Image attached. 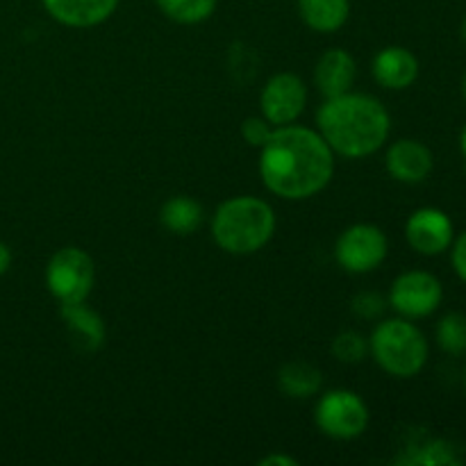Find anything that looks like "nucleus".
<instances>
[{"mask_svg":"<svg viewBox=\"0 0 466 466\" xmlns=\"http://www.w3.org/2000/svg\"><path fill=\"white\" fill-rule=\"evenodd\" d=\"M9 267H12V250H9L7 244L0 241V276H5L9 271Z\"/></svg>","mask_w":466,"mask_h":466,"instance_id":"27","label":"nucleus"},{"mask_svg":"<svg viewBox=\"0 0 466 466\" xmlns=\"http://www.w3.org/2000/svg\"><path fill=\"white\" fill-rule=\"evenodd\" d=\"M405 464H421V466H458L464 462L462 451L446 440H432L428 444L419 446L414 453L403 460Z\"/></svg>","mask_w":466,"mask_h":466,"instance_id":"19","label":"nucleus"},{"mask_svg":"<svg viewBox=\"0 0 466 466\" xmlns=\"http://www.w3.org/2000/svg\"><path fill=\"white\" fill-rule=\"evenodd\" d=\"M271 123L267 121L264 116H253V118H246L244 126H241V135H244L246 144L250 146H258L262 148L267 144V139L271 137Z\"/></svg>","mask_w":466,"mask_h":466,"instance_id":"23","label":"nucleus"},{"mask_svg":"<svg viewBox=\"0 0 466 466\" xmlns=\"http://www.w3.org/2000/svg\"><path fill=\"white\" fill-rule=\"evenodd\" d=\"M94 259L80 248L57 250L46 268V285L62 305L85 303L94 287Z\"/></svg>","mask_w":466,"mask_h":466,"instance_id":"5","label":"nucleus"},{"mask_svg":"<svg viewBox=\"0 0 466 466\" xmlns=\"http://www.w3.org/2000/svg\"><path fill=\"white\" fill-rule=\"evenodd\" d=\"M367 350H369L367 339H364L360 332H353V330L341 332V335H337L335 341H332V353H335V358L341 360V362H349V364L362 362Z\"/></svg>","mask_w":466,"mask_h":466,"instance_id":"22","label":"nucleus"},{"mask_svg":"<svg viewBox=\"0 0 466 466\" xmlns=\"http://www.w3.org/2000/svg\"><path fill=\"white\" fill-rule=\"evenodd\" d=\"M385 309V300L378 294H360L353 303V312L364 319H373Z\"/></svg>","mask_w":466,"mask_h":466,"instance_id":"24","label":"nucleus"},{"mask_svg":"<svg viewBox=\"0 0 466 466\" xmlns=\"http://www.w3.org/2000/svg\"><path fill=\"white\" fill-rule=\"evenodd\" d=\"M460 150H462V155H464V159H466V126H464L462 135H460Z\"/></svg>","mask_w":466,"mask_h":466,"instance_id":"28","label":"nucleus"},{"mask_svg":"<svg viewBox=\"0 0 466 466\" xmlns=\"http://www.w3.org/2000/svg\"><path fill=\"white\" fill-rule=\"evenodd\" d=\"M460 32H462V39L466 41V18L462 21V30H460Z\"/></svg>","mask_w":466,"mask_h":466,"instance_id":"29","label":"nucleus"},{"mask_svg":"<svg viewBox=\"0 0 466 466\" xmlns=\"http://www.w3.org/2000/svg\"><path fill=\"white\" fill-rule=\"evenodd\" d=\"M159 218H162L164 228L173 235H191L203 223V208L194 198L173 196L164 203Z\"/></svg>","mask_w":466,"mask_h":466,"instance_id":"18","label":"nucleus"},{"mask_svg":"<svg viewBox=\"0 0 466 466\" xmlns=\"http://www.w3.org/2000/svg\"><path fill=\"white\" fill-rule=\"evenodd\" d=\"M464 98H466V76H464Z\"/></svg>","mask_w":466,"mask_h":466,"instance_id":"30","label":"nucleus"},{"mask_svg":"<svg viewBox=\"0 0 466 466\" xmlns=\"http://www.w3.org/2000/svg\"><path fill=\"white\" fill-rule=\"evenodd\" d=\"M337 262L350 273H369L387 258L385 232L371 223H358L344 230L335 246Z\"/></svg>","mask_w":466,"mask_h":466,"instance_id":"7","label":"nucleus"},{"mask_svg":"<svg viewBox=\"0 0 466 466\" xmlns=\"http://www.w3.org/2000/svg\"><path fill=\"white\" fill-rule=\"evenodd\" d=\"M259 466H299L294 458L289 455H267V458L259 460Z\"/></svg>","mask_w":466,"mask_h":466,"instance_id":"26","label":"nucleus"},{"mask_svg":"<svg viewBox=\"0 0 466 466\" xmlns=\"http://www.w3.org/2000/svg\"><path fill=\"white\" fill-rule=\"evenodd\" d=\"M276 232V214L271 205L255 196H237L217 209L212 237L226 253L248 255L271 241Z\"/></svg>","mask_w":466,"mask_h":466,"instance_id":"3","label":"nucleus"},{"mask_svg":"<svg viewBox=\"0 0 466 466\" xmlns=\"http://www.w3.org/2000/svg\"><path fill=\"white\" fill-rule=\"evenodd\" d=\"M41 3L55 21L68 27L100 25L118 7V0H41Z\"/></svg>","mask_w":466,"mask_h":466,"instance_id":"12","label":"nucleus"},{"mask_svg":"<svg viewBox=\"0 0 466 466\" xmlns=\"http://www.w3.org/2000/svg\"><path fill=\"white\" fill-rule=\"evenodd\" d=\"M373 76L387 89H408L419 76V59L400 46H387L373 59Z\"/></svg>","mask_w":466,"mask_h":466,"instance_id":"13","label":"nucleus"},{"mask_svg":"<svg viewBox=\"0 0 466 466\" xmlns=\"http://www.w3.org/2000/svg\"><path fill=\"white\" fill-rule=\"evenodd\" d=\"M437 344L451 355L466 353V314L451 312L437 326Z\"/></svg>","mask_w":466,"mask_h":466,"instance_id":"21","label":"nucleus"},{"mask_svg":"<svg viewBox=\"0 0 466 466\" xmlns=\"http://www.w3.org/2000/svg\"><path fill=\"white\" fill-rule=\"evenodd\" d=\"M305 103H308V89L294 73H280L271 77L259 96L262 116L273 126H289L303 114Z\"/></svg>","mask_w":466,"mask_h":466,"instance_id":"9","label":"nucleus"},{"mask_svg":"<svg viewBox=\"0 0 466 466\" xmlns=\"http://www.w3.org/2000/svg\"><path fill=\"white\" fill-rule=\"evenodd\" d=\"M278 385H280L282 394L291 396V399H309V396L319 394L323 376L314 364L289 362L278 373Z\"/></svg>","mask_w":466,"mask_h":466,"instance_id":"17","label":"nucleus"},{"mask_svg":"<svg viewBox=\"0 0 466 466\" xmlns=\"http://www.w3.org/2000/svg\"><path fill=\"white\" fill-rule=\"evenodd\" d=\"M369 350L390 376L412 378L426 367L428 341L414 323L390 319L373 330Z\"/></svg>","mask_w":466,"mask_h":466,"instance_id":"4","label":"nucleus"},{"mask_svg":"<svg viewBox=\"0 0 466 466\" xmlns=\"http://www.w3.org/2000/svg\"><path fill=\"white\" fill-rule=\"evenodd\" d=\"M464 380H466V378H464Z\"/></svg>","mask_w":466,"mask_h":466,"instance_id":"31","label":"nucleus"},{"mask_svg":"<svg viewBox=\"0 0 466 466\" xmlns=\"http://www.w3.org/2000/svg\"><path fill=\"white\" fill-rule=\"evenodd\" d=\"M162 9L164 16L176 23L194 25V23L208 21L217 9V0H155Z\"/></svg>","mask_w":466,"mask_h":466,"instance_id":"20","label":"nucleus"},{"mask_svg":"<svg viewBox=\"0 0 466 466\" xmlns=\"http://www.w3.org/2000/svg\"><path fill=\"white\" fill-rule=\"evenodd\" d=\"M405 237L421 255H440L453 244V221L440 208H421L408 218Z\"/></svg>","mask_w":466,"mask_h":466,"instance_id":"10","label":"nucleus"},{"mask_svg":"<svg viewBox=\"0 0 466 466\" xmlns=\"http://www.w3.org/2000/svg\"><path fill=\"white\" fill-rule=\"evenodd\" d=\"M300 18L317 32H337L350 14V0H299Z\"/></svg>","mask_w":466,"mask_h":466,"instance_id":"16","label":"nucleus"},{"mask_svg":"<svg viewBox=\"0 0 466 466\" xmlns=\"http://www.w3.org/2000/svg\"><path fill=\"white\" fill-rule=\"evenodd\" d=\"M387 171L405 185L423 182L432 171V153L428 146L414 139H400L387 153Z\"/></svg>","mask_w":466,"mask_h":466,"instance_id":"11","label":"nucleus"},{"mask_svg":"<svg viewBox=\"0 0 466 466\" xmlns=\"http://www.w3.org/2000/svg\"><path fill=\"white\" fill-rule=\"evenodd\" d=\"M453 268L466 282V232H462L460 239H455L453 244Z\"/></svg>","mask_w":466,"mask_h":466,"instance_id":"25","label":"nucleus"},{"mask_svg":"<svg viewBox=\"0 0 466 466\" xmlns=\"http://www.w3.org/2000/svg\"><path fill=\"white\" fill-rule=\"evenodd\" d=\"M358 66L346 50H328L314 68V82L326 98L346 94L353 86Z\"/></svg>","mask_w":466,"mask_h":466,"instance_id":"14","label":"nucleus"},{"mask_svg":"<svg viewBox=\"0 0 466 466\" xmlns=\"http://www.w3.org/2000/svg\"><path fill=\"white\" fill-rule=\"evenodd\" d=\"M319 135L332 153L344 157L373 155L390 137V114L385 105L367 94H346L328 98L319 109Z\"/></svg>","mask_w":466,"mask_h":466,"instance_id":"2","label":"nucleus"},{"mask_svg":"<svg viewBox=\"0 0 466 466\" xmlns=\"http://www.w3.org/2000/svg\"><path fill=\"white\" fill-rule=\"evenodd\" d=\"M335 173L332 148L319 132L280 126L259 153V176L280 198L300 200L319 194Z\"/></svg>","mask_w":466,"mask_h":466,"instance_id":"1","label":"nucleus"},{"mask_svg":"<svg viewBox=\"0 0 466 466\" xmlns=\"http://www.w3.org/2000/svg\"><path fill=\"white\" fill-rule=\"evenodd\" d=\"M62 319L82 349L98 350L100 346H103L105 341L103 319H100L94 309L85 308V303L62 305Z\"/></svg>","mask_w":466,"mask_h":466,"instance_id":"15","label":"nucleus"},{"mask_svg":"<svg viewBox=\"0 0 466 466\" xmlns=\"http://www.w3.org/2000/svg\"><path fill=\"white\" fill-rule=\"evenodd\" d=\"M444 299L441 282L428 271H408L391 285L390 303L408 319H421L435 312Z\"/></svg>","mask_w":466,"mask_h":466,"instance_id":"8","label":"nucleus"},{"mask_svg":"<svg viewBox=\"0 0 466 466\" xmlns=\"http://www.w3.org/2000/svg\"><path fill=\"white\" fill-rule=\"evenodd\" d=\"M317 426L335 440H355L367 431L369 410L358 394L349 390L328 391L317 405Z\"/></svg>","mask_w":466,"mask_h":466,"instance_id":"6","label":"nucleus"}]
</instances>
